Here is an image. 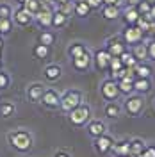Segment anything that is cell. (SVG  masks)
<instances>
[{
    "mask_svg": "<svg viewBox=\"0 0 155 157\" xmlns=\"http://www.w3.org/2000/svg\"><path fill=\"white\" fill-rule=\"evenodd\" d=\"M7 143L14 148L16 152H29L32 148V136L30 132L23 130V128H16V130H11L7 134Z\"/></svg>",
    "mask_w": 155,
    "mask_h": 157,
    "instance_id": "6da1fadb",
    "label": "cell"
},
{
    "mask_svg": "<svg viewBox=\"0 0 155 157\" xmlns=\"http://www.w3.org/2000/svg\"><path fill=\"white\" fill-rule=\"evenodd\" d=\"M89 118H91V109H89V105H86V104H80V105H77L75 109H71L68 113V120L73 127H82V125H86L87 121H89Z\"/></svg>",
    "mask_w": 155,
    "mask_h": 157,
    "instance_id": "7a4b0ae2",
    "label": "cell"
},
{
    "mask_svg": "<svg viewBox=\"0 0 155 157\" xmlns=\"http://www.w3.org/2000/svg\"><path fill=\"white\" fill-rule=\"evenodd\" d=\"M82 104V93L77 91V89H68L61 95V104L59 107L62 109L64 113H70L71 109H75L77 105Z\"/></svg>",
    "mask_w": 155,
    "mask_h": 157,
    "instance_id": "3957f363",
    "label": "cell"
},
{
    "mask_svg": "<svg viewBox=\"0 0 155 157\" xmlns=\"http://www.w3.org/2000/svg\"><path fill=\"white\" fill-rule=\"evenodd\" d=\"M100 93H102V97L105 98L107 102H112V100H116L119 97V88H118V82L116 80H112V78H107L102 82V86H100Z\"/></svg>",
    "mask_w": 155,
    "mask_h": 157,
    "instance_id": "277c9868",
    "label": "cell"
},
{
    "mask_svg": "<svg viewBox=\"0 0 155 157\" xmlns=\"http://www.w3.org/2000/svg\"><path fill=\"white\" fill-rule=\"evenodd\" d=\"M11 20H13L16 25H20V27H25V25H30V23L34 21V14L29 13V11L21 6V7H18L16 11H13Z\"/></svg>",
    "mask_w": 155,
    "mask_h": 157,
    "instance_id": "5b68a950",
    "label": "cell"
},
{
    "mask_svg": "<svg viewBox=\"0 0 155 157\" xmlns=\"http://www.w3.org/2000/svg\"><path fill=\"white\" fill-rule=\"evenodd\" d=\"M143 30L139 29L137 25H127V29L123 30V41L127 45H136V43H141L143 39Z\"/></svg>",
    "mask_w": 155,
    "mask_h": 157,
    "instance_id": "8992f818",
    "label": "cell"
},
{
    "mask_svg": "<svg viewBox=\"0 0 155 157\" xmlns=\"http://www.w3.org/2000/svg\"><path fill=\"white\" fill-rule=\"evenodd\" d=\"M107 52L112 56V57H119L123 52L127 50V43L123 41V38H118V36H114V38L107 39Z\"/></svg>",
    "mask_w": 155,
    "mask_h": 157,
    "instance_id": "52a82bcc",
    "label": "cell"
},
{
    "mask_svg": "<svg viewBox=\"0 0 155 157\" xmlns=\"http://www.w3.org/2000/svg\"><path fill=\"white\" fill-rule=\"evenodd\" d=\"M39 102L47 109H57L59 104H61V95L55 89H45V93H43V97H41Z\"/></svg>",
    "mask_w": 155,
    "mask_h": 157,
    "instance_id": "ba28073f",
    "label": "cell"
},
{
    "mask_svg": "<svg viewBox=\"0 0 155 157\" xmlns=\"http://www.w3.org/2000/svg\"><path fill=\"white\" fill-rule=\"evenodd\" d=\"M52 7L50 6H43L41 4V9L34 14V20L38 21V25H41L43 29H47V27H52Z\"/></svg>",
    "mask_w": 155,
    "mask_h": 157,
    "instance_id": "9c48e42d",
    "label": "cell"
},
{
    "mask_svg": "<svg viewBox=\"0 0 155 157\" xmlns=\"http://www.w3.org/2000/svg\"><path fill=\"white\" fill-rule=\"evenodd\" d=\"M143 105H145L143 98L137 97V95H132V97L127 98V102H125V111L130 114V116H137V114L143 111Z\"/></svg>",
    "mask_w": 155,
    "mask_h": 157,
    "instance_id": "30bf717a",
    "label": "cell"
},
{
    "mask_svg": "<svg viewBox=\"0 0 155 157\" xmlns=\"http://www.w3.org/2000/svg\"><path fill=\"white\" fill-rule=\"evenodd\" d=\"M112 145H114V139L111 136H107V134H102V136L95 137V148H96L98 154H107V152H111L112 150Z\"/></svg>",
    "mask_w": 155,
    "mask_h": 157,
    "instance_id": "8fae6325",
    "label": "cell"
},
{
    "mask_svg": "<svg viewBox=\"0 0 155 157\" xmlns=\"http://www.w3.org/2000/svg\"><path fill=\"white\" fill-rule=\"evenodd\" d=\"M45 86L41 84V82H34V84H30L29 88H27V98H29L30 102H39L41 97H43V93H45Z\"/></svg>",
    "mask_w": 155,
    "mask_h": 157,
    "instance_id": "7c38bea8",
    "label": "cell"
},
{
    "mask_svg": "<svg viewBox=\"0 0 155 157\" xmlns=\"http://www.w3.org/2000/svg\"><path fill=\"white\" fill-rule=\"evenodd\" d=\"M111 57H112V56H111L105 48L96 50V52H95V66H96L98 70H107L109 68V61H111Z\"/></svg>",
    "mask_w": 155,
    "mask_h": 157,
    "instance_id": "4fadbf2b",
    "label": "cell"
},
{
    "mask_svg": "<svg viewBox=\"0 0 155 157\" xmlns=\"http://www.w3.org/2000/svg\"><path fill=\"white\" fill-rule=\"evenodd\" d=\"M71 64H73V68L78 70V71H84V70H87L89 66H91V54L86 50L82 56L71 59Z\"/></svg>",
    "mask_w": 155,
    "mask_h": 157,
    "instance_id": "5bb4252c",
    "label": "cell"
},
{
    "mask_svg": "<svg viewBox=\"0 0 155 157\" xmlns=\"http://www.w3.org/2000/svg\"><path fill=\"white\" fill-rule=\"evenodd\" d=\"M105 123L104 121H100V120H93V121H89L87 123V134L91 137H98L102 136V134H105Z\"/></svg>",
    "mask_w": 155,
    "mask_h": 157,
    "instance_id": "9a60e30c",
    "label": "cell"
},
{
    "mask_svg": "<svg viewBox=\"0 0 155 157\" xmlns=\"http://www.w3.org/2000/svg\"><path fill=\"white\" fill-rule=\"evenodd\" d=\"M43 75H45V78H47V80L55 82V80H59V78H61V75H62V70H61V66H59V64H48V66L45 68V71H43Z\"/></svg>",
    "mask_w": 155,
    "mask_h": 157,
    "instance_id": "2e32d148",
    "label": "cell"
},
{
    "mask_svg": "<svg viewBox=\"0 0 155 157\" xmlns=\"http://www.w3.org/2000/svg\"><path fill=\"white\" fill-rule=\"evenodd\" d=\"M16 114V105L9 102V100H4L0 102V116L2 118H11Z\"/></svg>",
    "mask_w": 155,
    "mask_h": 157,
    "instance_id": "e0dca14e",
    "label": "cell"
},
{
    "mask_svg": "<svg viewBox=\"0 0 155 157\" xmlns=\"http://www.w3.org/2000/svg\"><path fill=\"white\" fill-rule=\"evenodd\" d=\"M119 14H121L119 6H104L102 7V16L105 20H116L119 18Z\"/></svg>",
    "mask_w": 155,
    "mask_h": 157,
    "instance_id": "ac0fdd59",
    "label": "cell"
},
{
    "mask_svg": "<svg viewBox=\"0 0 155 157\" xmlns=\"http://www.w3.org/2000/svg\"><path fill=\"white\" fill-rule=\"evenodd\" d=\"M139 16H141V14H139L137 9L136 7H132V6H128V7L123 11V20H125L127 25H136V21H137Z\"/></svg>",
    "mask_w": 155,
    "mask_h": 157,
    "instance_id": "d6986e66",
    "label": "cell"
},
{
    "mask_svg": "<svg viewBox=\"0 0 155 157\" xmlns=\"http://www.w3.org/2000/svg\"><path fill=\"white\" fill-rule=\"evenodd\" d=\"M66 21H68V16H66L64 13H61L59 9H55L54 13H52V27L61 29V27L66 25Z\"/></svg>",
    "mask_w": 155,
    "mask_h": 157,
    "instance_id": "ffe728a7",
    "label": "cell"
},
{
    "mask_svg": "<svg viewBox=\"0 0 155 157\" xmlns=\"http://www.w3.org/2000/svg\"><path fill=\"white\" fill-rule=\"evenodd\" d=\"M112 152L119 157H125L130 154V141H118L112 145Z\"/></svg>",
    "mask_w": 155,
    "mask_h": 157,
    "instance_id": "44dd1931",
    "label": "cell"
},
{
    "mask_svg": "<svg viewBox=\"0 0 155 157\" xmlns=\"http://www.w3.org/2000/svg\"><path fill=\"white\" fill-rule=\"evenodd\" d=\"M134 73H136L137 78H150L152 68L148 64H145V63H137L136 66H134Z\"/></svg>",
    "mask_w": 155,
    "mask_h": 157,
    "instance_id": "7402d4cb",
    "label": "cell"
},
{
    "mask_svg": "<svg viewBox=\"0 0 155 157\" xmlns=\"http://www.w3.org/2000/svg\"><path fill=\"white\" fill-rule=\"evenodd\" d=\"M132 54H134V57L141 63V61L148 59V47L143 45V43H136V45H134V48H132Z\"/></svg>",
    "mask_w": 155,
    "mask_h": 157,
    "instance_id": "603a6c76",
    "label": "cell"
},
{
    "mask_svg": "<svg viewBox=\"0 0 155 157\" xmlns=\"http://www.w3.org/2000/svg\"><path fill=\"white\" fill-rule=\"evenodd\" d=\"M73 13L77 16H80V18H86V16H89V13H91V7L86 4V0H80V2H75Z\"/></svg>",
    "mask_w": 155,
    "mask_h": 157,
    "instance_id": "cb8c5ba5",
    "label": "cell"
},
{
    "mask_svg": "<svg viewBox=\"0 0 155 157\" xmlns=\"http://www.w3.org/2000/svg\"><path fill=\"white\" fill-rule=\"evenodd\" d=\"M152 88V84H150V78H134V91L137 93H148Z\"/></svg>",
    "mask_w": 155,
    "mask_h": 157,
    "instance_id": "d4e9b609",
    "label": "cell"
},
{
    "mask_svg": "<svg viewBox=\"0 0 155 157\" xmlns=\"http://www.w3.org/2000/svg\"><path fill=\"white\" fill-rule=\"evenodd\" d=\"M119 59H121V64H123L125 68H134L137 63H139V61L134 57V54H132V52H127V50L119 56Z\"/></svg>",
    "mask_w": 155,
    "mask_h": 157,
    "instance_id": "484cf974",
    "label": "cell"
},
{
    "mask_svg": "<svg viewBox=\"0 0 155 157\" xmlns=\"http://www.w3.org/2000/svg\"><path fill=\"white\" fill-rule=\"evenodd\" d=\"M118 88H119V93H125V95H130L134 91V80L132 78H121V80H116Z\"/></svg>",
    "mask_w": 155,
    "mask_h": 157,
    "instance_id": "4316f807",
    "label": "cell"
},
{
    "mask_svg": "<svg viewBox=\"0 0 155 157\" xmlns=\"http://www.w3.org/2000/svg\"><path fill=\"white\" fill-rule=\"evenodd\" d=\"M119 113H121V107L118 105L116 102H109L105 105V116L107 118H112L114 120V118L119 116Z\"/></svg>",
    "mask_w": 155,
    "mask_h": 157,
    "instance_id": "83f0119b",
    "label": "cell"
},
{
    "mask_svg": "<svg viewBox=\"0 0 155 157\" xmlns=\"http://www.w3.org/2000/svg\"><path fill=\"white\" fill-rule=\"evenodd\" d=\"M84 52H86V47H84L82 43H73V45H70V48H68V56L73 59V57L82 56Z\"/></svg>",
    "mask_w": 155,
    "mask_h": 157,
    "instance_id": "f1b7e54d",
    "label": "cell"
},
{
    "mask_svg": "<svg viewBox=\"0 0 155 157\" xmlns=\"http://www.w3.org/2000/svg\"><path fill=\"white\" fill-rule=\"evenodd\" d=\"M145 148H146V145L141 141V139H132V141H130V154H132V155L137 157Z\"/></svg>",
    "mask_w": 155,
    "mask_h": 157,
    "instance_id": "f546056e",
    "label": "cell"
},
{
    "mask_svg": "<svg viewBox=\"0 0 155 157\" xmlns=\"http://www.w3.org/2000/svg\"><path fill=\"white\" fill-rule=\"evenodd\" d=\"M54 41H55V36H54V32H50V30H43L41 34H39V43L41 45H54Z\"/></svg>",
    "mask_w": 155,
    "mask_h": 157,
    "instance_id": "4dcf8cb0",
    "label": "cell"
},
{
    "mask_svg": "<svg viewBox=\"0 0 155 157\" xmlns=\"http://www.w3.org/2000/svg\"><path fill=\"white\" fill-rule=\"evenodd\" d=\"M23 7L29 11V13L36 14V13L41 9V0H25V2H23Z\"/></svg>",
    "mask_w": 155,
    "mask_h": 157,
    "instance_id": "1f68e13d",
    "label": "cell"
},
{
    "mask_svg": "<svg viewBox=\"0 0 155 157\" xmlns=\"http://www.w3.org/2000/svg\"><path fill=\"white\" fill-rule=\"evenodd\" d=\"M32 52H34V56H36L38 59H45V57H48L50 48L47 47V45H41V43H39V45H36V47H34V50H32Z\"/></svg>",
    "mask_w": 155,
    "mask_h": 157,
    "instance_id": "d6a6232c",
    "label": "cell"
},
{
    "mask_svg": "<svg viewBox=\"0 0 155 157\" xmlns=\"http://www.w3.org/2000/svg\"><path fill=\"white\" fill-rule=\"evenodd\" d=\"M73 7H75V2H71V0L62 2V4H57V9L61 11V13H64L66 16H70V14L73 13Z\"/></svg>",
    "mask_w": 155,
    "mask_h": 157,
    "instance_id": "836d02e7",
    "label": "cell"
},
{
    "mask_svg": "<svg viewBox=\"0 0 155 157\" xmlns=\"http://www.w3.org/2000/svg\"><path fill=\"white\" fill-rule=\"evenodd\" d=\"M13 29V20L11 18H0V34H9Z\"/></svg>",
    "mask_w": 155,
    "mask_h": 157,
    "instance_id": "e575fe53",
    "label": "cell"
},
{
    "mask_svg": "<svg viewBox=\"0 0 155 157\" xmlns=\"http://www.w3.org/2000/svg\"><path fill=\"white\" fill-rule=\"evenodd\" d=\"M150 7H152V4H148V2H145V0H141V2H139V4L136 6L137 13H139L141 16H145V14H148V13H150Z\"/></svg>",
    "mask_w": 155,
    "mask_h": 157,
    "instance_id": "d590c367",
    "label": "cell"
},
{
    "mask_svg": "<svg viewBox=\"0 0 155 157\" xmlns=\"http://www.w3.org/2000/svg\"><path fill=\"white\" fill-rule=\"evenodd\" d=\"M109 68H111V73H112V71H118V70H121L123 68L121 59L119 57H111V61H109Z\"/></svg>",
    "mask_w": 155,
    "mask_h": 157,
    "instance_id": "8d00e7d4",
    "label": "cell"
},
{
    "mask_svg": "<svg viewBox=\"0 0 155 157\" xmlns=\"http://www.w3.org/2000/svg\"><path fill=\"white\" fill-rule=\"evenodd\" d=\"M13 16V9L9 4H0V18H11Z\"/></svg>",
    "mask_w": 155,
    "mask_h": 157,
    "instance_id": "74e56055",
    "label": "cell"
},
{
    "mask_svg": "<svg viewBox=\"0 0 155 157\" xmlns=\"http://www.w3.org/2000/svg\"><path fill=\"white\" fill-rule=\"evenodd\" d=\"M9 84H11L9 75H7V73H4V71H0V89H6Z\"/></svg>",
    "mask_w": 155,
    "mask_h": 157,
    "instance_id": "f35d334b",
    "label": "cell"
},
{
    "mask_svg": "<svg viewBox=\"0 0 155 157\" xmlns=\"http://www.w3.org/2000/svg\"><path fill=\"white\" fill-rule=\"evenodd\" d=\"M137 157H155V147H152V145H146V148Z\"/></svg>",
    "mask_w": 155,
    "mask_h": 157,
    "instance_id": "ab89813d",
    "label": "cell"
},
{
    "mask_svg": "<svg viewBox=\"0 0 155 157\" xmlns=\"http://www.w3.org/2000/svg\"><path fill=\"white\" fill-rule=\"evenodd\" d=\"M86 4L91 7V9H100V7L104 6V2H102V0H86Z\"/></svg>",
    "mask_w": 155,
    "mask_h": 157,
    "instance_id": "60d3db41",
    "label": "cell"
},
{
    "mask_svg": "<svg viewBox=\"0 0 155 157\" xmlns=\"http://www.w3.org/2000/svg\"><path fill=\"white\" fill-rule=\"evenodd\" d=\"M146 47H148V59H153L155 61V41L148 43Z\"/></svg>",
    "mask_w": 155,
    "mask_h": 157,
    "instance_id": "b9f144b4",
    "label": "cell"
},
{
    "mask_svg": "<svg viewBox=\"0 0 155 157\" xmlns=\"http://www.w3.org/2000/svg\"><path fill=\"white\" fill-rule=\"evenodd\" d=\"M102 2H104V6H119L121 0H102Z\"/></svg>",
    "mask_w": 155,
    "mask_h": 157,
    "instance_id": "7bdbcfd3",
    "label": "cell"
},
{
    "mask_svg": "<svg viewBox=\"0 0 155 157\" xmlns=\"http://www.w3.org/2000/svg\"><path fill=\"white\" fill-rule=\"evenodd\" d=\"M148 16H150V18H152V20L155 21V4H152V7H150V13H148Z\"/></svg>",
    "mask_w": 155,
    "mask_h": 157,
    "instance_id": "ee69618b",
    "label": "cell"
},
{
    "mask_svg": "<svg viewBox=\"0 0 155 157\" xmlns=\"http://www.w3.org/2000/svg\"><path fill=\"white\" fill-rule=\"evenodd\" d=\"M139 2H141V0H127V4H128V6H132V7H136Z\"/></svg>",
    "mask_w": 155,
    "mask_h": 157,
    "instance_id": "f6af8a7d",
    "label": "cell"
},
{
    "mask_svg": "<svg viewBox=\"0 0 155 157\" xmlns=\"http://www.w3.org/2000/svg\"><path fill=\"white\" fill-rule=\"evenodd\" d=\"M54 157H70V155L66 154V152H62V150H61V152H57V154H55Z\"/></svg>",
    "mask_w": 155,
    "mask_h": 157,
    "instance_id": "bcb514c9",
    "label": "cell"
},
{
    "mask_svg": "<svg viewBox=\"0 0 155 157\" xmlns=\"http://www.w3.org/2000/svg\"><path fill=\"white\" fill-rule=\"evenodd\" d=\"M55 4H62V2H68V0H54Z\"/></svg>",
    "mask_w": 155,
    "mask_h": 157,
    "instance_id": "7dc6e473",
    "label": "cell"
},
{
    "mask_svg": "<svg viewBox=\"0 0 155 157\" xmlns=\"http://www.w3.org/2000/svg\"><path fill=\"white\" fill-rule=\"evenodd\" d=\"M145 2H148V4H155V0H145Z\"/></svg>",
    "mask_w": 155,
    "mask_h": 157,
    "instance_id": "c3c4849f",
    "label": "cell"
},
{
    "mask_svg": "<svg viewBox=\"0 0 155 157\" xmlns=\"http://www.w3.org/2000/svg\"><path fill=\"white\" fill-rule=\"evenodd\" d=\"M16 2H18V4H21V6H23V2H25V0H16Z\"/></svg>",
    "mask_w": 155,
    "mask_h": 157,
    "instance_id": "681fc988",
    "label": "cell"
},
{
    "mask_svg": "<svg viewBox=\"0 0 155 157\" xmlns=\"http://www.w3.org/2000/svg\"><path fill=\"white\" fill-rule=\"evenodd\" d=\"M71 2H80V0H71Z\"/></svg>",
    "mask_w": 155,
    "mask_h": 157,
    "instance_id": "f907efd6",
    "label": "cell"
},
{
    "mask_svg": "<svg viewBox=\"0 0 155 157\" xmlns=\"http://www.w3.org/2000/svg\"><path fill=\"white\" fill-rule=\"evenodd\" d=\"M0 66H2V63H0Z\"/></svg>",
    "mask_w": 155,
    "mask_h": 157,
    "instance_id": "816d5d0a",
    "label": "cell"
},
{
    "mask_svg": "<svg viewBox=\"0 0 155 157\" xmlns=\"http://www.w3.org/2000/svg\"><path fill=\"white\" fill-rule=\"evenodd\" d=\"M116 157H119V155H116Z\"/></svg>",
    "mask_w": 155,
    "mask_h": 157,
    "instance_id": "f5cc1de1",
    "label": "cell"
}]
</instances>
